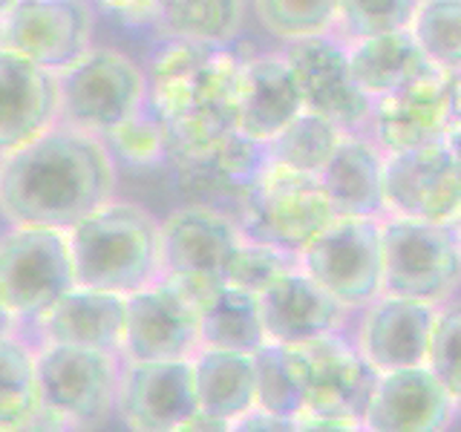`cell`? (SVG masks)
Wrapping results in <instances>:
<instances>
[{
  "instance_id": "ee69618b",
  "label": "cell",
  "mask_w": 461,
  "mask_h": 432,
  "mask_svg": "<svg viewBox=\"0 0 461 432\" xmlns=\"http://www.w3.org/2000/svg\"><path fill=\"white\" fill-rule=\"evenodd\" d=\"M352 432H364V427H357V429H352Z\"/></svg>"
},
{
  "instance_id": "ab89813d",
  "label": "cell",
  "mask_w": 461,
  "mask_h": 432,
  "mask_svg": "<svg viewBox=\"0 0 461 432\" xmlns=\"http://www.w3.org/2000/svg\"><path fill=\"white\" fill-rule=\"evenodd\" d=\"M228 424L230 421H222V418H211L205 412H196L191 421H185L173 429H165V432H228Z\"/></svg>"
},
{
  "instance_id": "7c38bea8",
  "label": "cell",
  "mask_w": 461,
  "mask_h": 432,
  "mask_svg": "<svg viewBox=\"0 0 461 432\" xmlns=\"http://www.w3.org/2000/svg\"><path fill=\"white\" fill-rule=\"evenodd\" d=\"M90 0H18L0 18V50L61 76L93 50Z\"/></svg>"
},
{
  "instance_id": "60d3db41",
  "label": "cell",
  "mask_w": 461,
  "mask_h": 432,
  "mask_svg": "<svg viewBox=\"0 0 461 432\" xmlns=\"http://www.w3.org/2000/svg\"><path fill=\"white\" fill-rule=\"evenodd\" d=\"M441 141L447 144V150H450L461 162V110L456 112V119L450 122V127H447V133H444Z\"/></svg>"
},
{
  "instance_id": "83f0119b",
  "label": "cell",
  "mask_w": 461,
  "mask_h": 432,
  "mask_svg": "<svg viewBox=\"0 0 461 432\" xmlns=\"http://www.w3.org/2000/svg\"><path fill=\"white\" fill-rule=\"evenodd\" d=\"M153 23L167 40L230 47L242 32L245 0H158Z\"/></svg>"
},
{
  "instance_id": "8992f818",
  "label": "cell",
  "mask_w": 461,
  "mask_h": 432,
  "mask_svg": "<svg viewBox=\"0 0 461 432\" xmlns=\"http://www.w3.org/2000/svg\"><path fill=\"white\" fill-rule=\"evenodd\" d=\"M245 234L237 220L211 205H187L162 222V277L202 306L230 283Z\"/></svg>"
},
{
  "instance_id": "d590c367",
  "label": "cell",
  "mask_w": 461,
  "mask_h": 432,
  "mask_svg": "<svg viewBox=\"0 0 461 432\" xmlns=\"http://www.w3.org/2000/svg\"><path fill=\"white\" fill-rule=\"evenodd\" d=\"M427 366L453 395L461 415V300L438 306L436 326H432Z\"/></svg>"
},
{
  "instance_id": "6da1fadb",
  "label": "cell",
  "mask_w": 461,
  "mask_h": 432,
  "mask_svg": "<svg viewBox=\"0 0 461 432\" xmlns=\"http://www.w3.org/2000/svg\"><path fill=\"white\" fill-rule=\"evenodd\" d=\"M113 194L115 158L107 141L64 122L0 158V213L12 225L69 230Z\"/></svg>"
},
{
  "instance_id": "d4e9b609",
  "label": "cell",
  "mask_w": 461,
  "mask_h": 432,
  "mask_svg": "<svg viewBox=\"0 0 461 432\" xmlns=\"http://www.w3.org/2000/svg\"><path fill=\"white\" fill-rule=\"evenodd\" d=\"M346 52H349L355 84L372 101L398 90L432 67L410 29L346 40Z\"/></svg>"
},
{
  "instance_id": "277c9868",
  "label": "cell",
  "mask_w": 461,
  "mask_h": 432,
  "mask_svg": "<svg viewBox=\"0 0 461 432\" xmlns=\"http://www.w3.org/2000/svg\"><path fill=\"white\" fill-rule=\"evenodd\" d=\"M323 184L312 173L266 162L240 199V228L249 239L266 242L292 256L335 220Z\"/></svg>"
},
{
  "instance_id": "d6986e66",
  "label": "cell",
  "mask_w": 461,
  "mask_h": 432,
  "mask_svg": "<svg viewBox=\"0 0 461 432\" xmlns=\"http://www.w3.org/2000/svg\"><path fill=\"white\" fill-rule=\"evenodd\" d=\"M458 407L429 366L384 372L360 415L364 432H447Z\"/></svg>"
},
{
  "instance_id": "ba28073f",
  "label": "cell",
  "mask_w": 461,
  "mask_h": 432,
  "mask_svg": "<svg viewBox=\"0 0 461 432\" xmlns=\"http://www.w3.org/2000/svg\"><path fill=\"white\" fill-rule=\"evenodd\" d=\"M76 285L67 230L14 225L0 237V300L18 320L38 323Z\"/></svg>"
},
{
  "instance_id": "8fae6325",
  "label": "cell",
  "mask_w": 461,
  "mask_h": 432,
  "mask_svg": "<svg viewBox=\"0 0 461 432\" xmlns=\"http://www.w3.org/2000/svg\"><path fill=\"white\" fill-rule=\"evenodd\" d=\"M461 110V76L429 67L418 78L372 101L366 136L389 153L441 141Z\"/></svg>"
},
{
  "instance_id": "4fadbf2b",
  "label": "cell",
  "mask_w": 461,
  "mask_h": 432,
  "mask_svg": "<svg viewBox=\"0 0 461 432\" xmlns=\"http://www.w3.org/2000/svg\"><path fill=\"white\" fill-rule=\"evenodd\" d=\"M292 69L303 110L335 122L346 133H366L372 98L352 78L346 40L338 35H314L288 40L280 50Z\"/></svg>"
},
{
  "instance_id": "836d02e7",
  "label": "cell",
  "mask_w": 461,
  "mask_h": 432,
  "mask_svg": "<svg viewBox=\"0 0 461 432\" xmlns=\"http://www.w3.org/2000/svg\"><path fill=\"white\" fill-rule=\"evenodd\" d=\"M107 148L113 158L119 156L130 165L150 167L170 158V139L167 127L158 119V112L150 107V101L141 110H136L127 122H122L113 130L110 136H104Z\"/></svg>"
},
{
  "instance_id": "7a4b0ae2",
  "label": "cell",
  "mask_w": 461,
  "mask_h": 432,
  "mask_svg": "<svg viewBox=\"0 0 461 432\" xmlns=\"http://www.w3.org/2000/svg\"><path fill=\"white\" fill-rule=\"evenodd\" d=\"M245 58L230 47L167 40L148 72V101L167 127L170 162L211 153L237 130V86Z\"/></svg>"
},
{
  "instance_id": "b9f144b4",
  "label": "cell",
  "mask_w": 461,
  "mask_h": 432,
  "mask_svg": "<svg viewBox=\"0 0 461 432\" xmlns=\"http://www.w3.org/2000/svg\"><path fill=\"white\" fill-rule=\"evenodd\" d=\"M14 320H18V317H14V314L6 309V302L0 300V338H9V335H12Z\"/></svg>"
},
{
  "instance_id": "7bdbcfd3",
  "label": "cell",
  "mask_w": 461,
  "mask_h": 432,
  "mask_svg": "<svg viewBox=\"0 0 461 432\" xmlns=\"http://www.w3.org/2000/svg\"><path fill=\"white\" fill-rule=\"evenodd\" d=\"M14 4H18V0H0V18H4V14H6Z\"/></svg>"
},
{
  "instance_id": "4dcf8cb0",
  "label": "cell",
  "mask_w": 461,
  "mask_h": 432,
  "mask_svg": "<svg viewBox=\"0 0 461 432\" xmlns=\"http://www.w3.org/2000/svg\"><path fill=\"white\" fill-rule=\"evenodd\" d=\"M257 407L283 418H303V378L294 346L266 343L254 355Z\"/></svg>"
},
{
  "instance_id": "3957f363",
  "label": "cell",
  "mask_w": 461,
  "mask_h": 432,
  "mask_svg": "<svg viewBox=\"0 0 461 432\" xmlns=\"http://www.w3.org/2000/svg\"><path fill=\"white\" fill-rule=\"evenodd\" d=\"M67 237L84 288L127 297L162 277V222L133 202H107Z\"/></svg>"
},
{
  "instance_id": "f6af8a7d",
  "label": "cell",
  "mask_w": 461,
  "mask_h": 432,
  "mask_svg": "<svg viewBox=\"0 0 461 432\" xmlns=\"http://www.w3.org/2000/svg\"><path fill=\"white\" fill-rule=\"evenodd\" d=\"M0 432H4V429H0Z\"/></svg>"
},
{
  "instance_id": "f35d334b",
  "label": "cell",
  "mask_w": 461,
  "mask_h": 432,
  "mask_svg": "<svg viewBox=\"0 0 461 432\" xmlns=\"http://www.w3.org/2000/svg\"><path fill=\"white\" fill-rule=\"evenodd\" d=\"M360 421H326V418H297L294 432H352Z\"/></svg>"
},
{
  "instance_id": "1f68e13d",
  "label": "cell",
  "mask_w": 461,
  "mask_h": 432,
  "mask_svg": "<svg viewBox=\"0 0 461 432\" xmlns=\"http://www.w3.org/2000/svg\"><path fill=\"white\" fill-rule=\"evenodd\" d=\"M410 32L432 67L461 76V0H421Z\"/></svg>"
},
{
  "instance_id": "9a60e30c",
  "label": "cell",
  "mask_w": 461,
  "mask_h": 432,
  "mask_svg": "<svg viewBox=\"0 0 461 432\" xmlns=\"http://www.w3.org/2000/svg\"><path fill=\"white\" fill-rule=\"evenodd\" d=\"M386 213L461 228V162L444 141L389 153L384 165Z\"/></svg>"
},
{
  "instance_id": "8d00e7d4",
  "label": "cell",
  "mask_w": 461,
  "mask_h": 432,
  "mask_svg": "<svg viewBox=\"0 0 461 432\" xmlns=\"http://www.w3.org/2000/svg\"><path fill=\"white\" fill-rule=\"evenodd\" d=\"M294 429H297V418L274 415L263 407H251L249 412H242L228 424V432H294Z\"/></svg>"
},
{
  "instance_id": "e0dca14e",
  "label": "cell",
  "mask_w": 461,
  "mask_h": 432,
  "mask_svg": "<svg viewBox=\"0 0 461 432\" xmlns=\"http://www.w3.org/2000/svg\"><path fill=\"white\" fill-rule=\"evenodd\" d=\"M115 410L130 432H165L199 412L191 360H127Z\"/></svg>"
},
{
  "instance_id": "603a6c76",
  "label": "cell",
  "mask_w": 461,
  "mask_h": 432,
  "mask_svg": "<svg viewBox=\"0 0 461 432\" xmlns=\"http://www.w3.org/2000/svg\"><path fill=\"white\" fill-rule=\"evenodd\" d=\"M127 323V297L98 288L76 285L41 317V335L47 343L81 346L119 355Z\"/></svg>"
},
{
  "instance_id": "5bb4252c",
  "label": "cell",
  "mask_w": 461,
  "mask_h": 432,
  "mask_svg": "<svg viewBox=\"0 0 461 432\" xmlns=\"http://www.w3.org/2000/svg\"><path fill=\"white\" fill-rule=\"evenodd\" d=\"M294 349L303 378V418L360 421L378 372L357 352L355 340L331 331Z\"/></svg>"
},
{
  "instance_id": "f546056e",
  "label": "cell",
  "mask_w": 461,
  "mask_h": 432,
  "mask_svg": "<svg viewBox=\"0 0 461 432\" xmlns=\"http://www.w3.org/2000/svg\"><path fill=\"white\" fill-rule=\"evenodd\" d=\"M41 410L35 355L12 335L0 338V429L21 432Z\"/></svg>"
},
{
  "instance_id": "30bf717a",
  "label": "cell",
  "mask_w": 461,
  "mask_h": 432,
  "mask_svg": "<svg viewBox=\"0 0 461 432\" xmlns=\"http://www.w3.org/2000/svg\"><path fill=\"white\" fill-rule=\"evenodd\" d=\"M41 407L69 429H90L115 410L122 366L115 355L47 343L35 355Z\"/></svg>"
},
{
  "instance_id": "cb8c5ba5",
  "label": "cell",
  "mask_w": 461,
  "mask_h": 432,
  "mask_svg": "<svg viewBox=\"0 0 461 432\" xmlns=\"http://www.w3.org/2000/svg\"><path fill=\"white\" fill-rule=\"evenodd\" d=\"M386 153L366 133H349L329 165L321 170V184L338 216H386L384 199Z\"/></svg>"
},
{
  "instance_id": "ac0fdd59",
  "label": "cell",
  "mask_w": 461,
  "mask_h": 432,
  "mask_svg": "<svg viewBox=\"0 0 461 432\" xmlns=\"http://www.w3.org/2000/svg\"><path fill=\"white\" fill-rule=\"evenodd\" d=\"M360 311L355 346L375 372L427 366L438 306L384 292Z\"/></svg>"
},
{
  "instance_id": "44dd1931",
  "label": "cell",
  "mask_w": 461,
  "mask_h": 432,
  "mask_svg": "<svg viewBox=\"0 0 461 432\" xmlns=\"http://www.w3.org/2000/svg\"><path fill=\"white\" fill-rule=\"evenodd\" d=\"M257 300L268 343L280 346H297L331 331H343L349 314L309 274H303L300 266L268 283Z\"/></svg>"
},
{
  "instance_id": "74e56055",
  "label": "cell",
  "mask_w": 461,
  "mask_h": 432,
  "mask_svg": "<svg viewBox=\"0 0 461 432\" xmlns=\"http://www.w3.org/2000/svg\"><path fill=\"white\" fill-rule=\"evenodd\" d=\"M93 6L115 14L124 23H153L158 12V0H93Z\"/></svg>"
},
{
  "instance_id": "4316f807",
  "label": "cell",
  "mask_w": 461,
  "mask_h": 432,
  "mask_svg": "<svg viewBox=\"0 0 461 432\" xmlns=\"http://www.w3.org/2000/svg\"><path fill=\"white\" fill-rule=\"evenodd\" d=\"M202 349H228L257 355L268 343L259 300L237 285H220L199 306Z\"/></svg>"
},
{
  "instance_id": "484cf974",
  "label": "cell",
  "mask_w": 461,
  "mask_h": 432,
  "mask_svg": "<svg viewBox=\"0 0 461 432\" xmlns=\"http://www.w3.org/2000/svg\"><path fill=\"white\" fill-rule=\"evenodd\" d=\"M194 383L199 412L234 421L257 407L254 355L228 349H199L194 355Z\"/></svg>"
},
{
  "instance_id": "ffe728a7",
  "label": "cell",
  "mask_w": 461,
  "mask_h": 432,
  "mask_svg": "<svg viewBox=\"0 0 461 432\" xmlns=\"http://www.w3.org/2000/svg\"><path fill=\"white\" fill-rule=\"evenodd\" d=\"M61 122L58 76L12 50H0V158Z\"/></svg>"
},
{
  "instance_id": "9c48e42d",
  "label": "cell",
  "mask_w": 461,
  "mask_h": 432,
  "mask_svg": "<svg viewBox=\"0 0 461 432\" xmlns=\"http://www.w3.org/2000/svg\"><path fill=\"white\" fill-rule=\"evenodd\" d=\"M61 122L93 136H110L148 104V72L119 50H90L58 76Z\"/></svg>"
},
{
  "instance_id": "2e32d148",
  "label": "cell",
  "mask_w": 461,
  "mask_h": 432,
  "mask_svg": "<svg viewBox=\"0 0 461 432\" xmlns=\"http://www.w3.org/2000/svg\"><path fill=\"white\" fill-rule=\"evenodd\" d=\"M199 349V306L179 285L158 277L127 294L122 340L127 360H191Z\"/></svg>"
},
{
  "instance_id": "7402d4cb",
  "label": "cell",
  "mask_w": 461,
  "mask_h": 432,
  "mask_svg": "<svg viewBox=\"0 0 461 432\" xmlns=\"http://www.w3.org/2000/svg\"><path fill=\"white\" fill-rule=\"evenodd\" d=\"M303 112V101L285 58L280 52L245 58L237 86V133L268 144Z\"/></svg>"
},
{
  "instance_id": "d6a6232c",
  "label": "cell",
  "mask_w": 461,
  "mask_h": 432,
  "mask_svg": "<svg viewBox=\"0 0 461 432\" xmlns=\"http://www.w3.org/2000/svg\"><path fill=\"white\" fill-rule=\"evenodd\" d=\"M340 0H254L259 26L277 40L335 35Z\"/></svg>"
},
{
  "instance_id": "f1b7e54d",
  "label": "cell",
  "mask_w": 461,
  "mask_h": 432,
  "mask_svg": "<svg viewBox=\"0 0 461 432\" xmlns=\"http://www.w3.org/2000/svg\"><path fill=\"white\" fill-rule=\"evenodd\" d=\"M346 136L349 133L335 122L303 110L266 144V156L274 165L321 176V170L329 165V158L335 156Z\"/></svg>"
},
{
  "instance_id": "e575fe53",
  "label": "cell",
  "mask_w": 461,
  "mask_h": 432,
  "mask_svg": "<svg viewBox=\"0 0 461 432\" xmlns=\"http://www.w3.org/2000/svg\"><path fill=\"white\" fill-rule=\"evenodd\" d=\"M421 0H340L335 35L355 40L378 32L410 29Z\"/></svg>"
},
{
  "instance_id": "5b68a950",
  "label": "cell",
  "mask_w": 461,
  "mask_h": 432,
  "mask_svg": "<svg viewBox=\"0 0 461 432\" xmlns=\"http://www.w3.org/2000/svg\"><path fill=\"white\" fill-rule=\"evenodd\" d=\"M384 292L444 306L461 292V228L386 213L381 220Z\"/></svg>"
},
{
  "instance_id": "52a82bcc",
  "label": "cell",
  "mask_w": 461,
  "mask_h": 432,
  "mask_svg": "<svg viewBox=\"0 0 461 432\" xmlns=\"http://www.w3.org/2000/svg\"><path fill=\"white\" fill-rule=\"evenodd\" d=\"M300 271L346 311L366 309L384 294V242L375 216H335L297 256Z\"/></svg>"
}]
</instances>
